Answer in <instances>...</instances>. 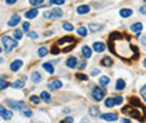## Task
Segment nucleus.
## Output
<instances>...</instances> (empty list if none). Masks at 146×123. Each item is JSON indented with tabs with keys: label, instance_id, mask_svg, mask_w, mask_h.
Instances as JSON below:
<instances>
[{
	"label": "nucleus",
	"instance_id": "obj_1",
	"mask_svg": "<svg viewBox=\"0 0 146 123\" xmlns=\"http://www.w3.org/2000/svg\"><path fill=\"white\" fill-rule=\"evenodd\" d=\"M58 45L62 48V52H69L73 46L76 45V41H74V38H72V36H65V38H62V39L58 41Z\"/></svg>",
	"mask_w": 146,
	"mask_h": 123
},
{
	"label": "nucleus",
	"instance_id": "obj_2",
	"mask_svg": "<svg viewBox=\"0 0 146 123\" xmlns=\"http://www.w3.org/2000/svg\"><path fill=\"white\" fill-rule=\"evenodd\" d=\"M1 45H3V49L6 52H10L11 49H14L17 46V41L13 39L11 36H3L1 38Z\"/></svg>",
	"mask_w": 146,
	"mask_h": 123
},
{
	"label": "nucleus",
	"instance_id": "obj_3",
	"mask_svg": "<svg viewBox=\"0 0 146 123\" xmlns=\"http://www.w3.org/2000/svg\"><path fill=\"white\" fill-rule=\"evenodd\" d=\"M91 94H93V99H96L97 102L98 101H103L104 97H106V92H104V89L101 87H94L93 91H91Z\"/></svg>",
	"mask_w": 146,
	"mask_h": 123
},
{
	"label": "nucleus",
	"instance_id": "obj_4",
	"mask_svg": "<svg viewBox=\"0 0 146 123\" xmlns=\"http://www.w3.org/2000/svg\"><path fill=\"white\" fill-rule=\"evenodd\" d=\"M6 104L7 105H11V108H14V109H17V111H25V102H23V101H13V99H7L6 101Z\"/></svg>",
	"mask_w": 146,
	"mask_h": 123
},
{
	"label": "nucleus",
	"instance_id": "obj_5",
	"mask_svg": "<svg viewBox=\"0 0 146 123\" xmlns=\"http://www.w3.org/2000/svg\"><path fill=\"white\" fill-rule=\"evenodd\" d=\"M0 115H1V119H4V120H10V119L13 118L11 111L6 109L4 106H1V108H0Z\"/></svg>",
	"mask_w": 146,
	"mask_h": 123
},
{
	"label": "nucleus",
	"instance_id": "obj_6",
	"mask_svg": "<svg viewBox=\"0 0 146 123\" xmlns=\"http://www.w3.org/2000/svg\"><path fill=\"white\" fill-rule=\"evenodd\" d=\"M129 30H131L133 34H141L142 30H143V24H142V22H135V24H132V25L129 27Z\"/></svg>",
	"mask_w": 146,
	"mask_h": 123
},
{
	"label": "nucleus",
	"instance_id": "obj_7",
	"mask_svg": "<svg viewBox=\"0 0 146 123\" xmlns=\"http://www.w3.org/2000/svg\"><path fill=\"white\" fill-rule=\"evenodd\" d=\"M21 67H23V60H20V59H16V60L11 62V64H10V70L11 71H18Z\"/></svg>",
	"mask_w": 146,
	"mask_h": 123
},
{
	"label": "nucleus",
	"instance_id": "obj_8",
	"mask_svg": "<svg viewBox=\"0 0 146 123\" xmlns=\"http://www.w3.org/2000/svg\"><path fill=\"white\" fill-rule=\"evenodd\" d=\"M101 118L107 122H115L118 119V115L117 113H104V115H101Z\"/></svg>",
	"mask_w": 146,
	"mask_h": 123
},
{
	"label": "nucleus",
	"instance_id": "obj_9",
	"mask_svg": "<svg viewBox=\"0 0 146 123\" xmlns=\"http://www.w3.org/2000/svg\"><path fill=\"white\" fill-rule=\"evenodd\" d=\"M77 59L74 57V56H70L68 60H66V66L69 67V69H74V67H77Z\"/></svg>",
	"mask_w": 146,
	"mask_h": 123
},
{
	"label": "nucleus",
	"instance_id": "obj_10",
	"mask_svg": "<svg viewBox=\"0 0 146 123\" xmlns=\"http://www.w3.org/2000/svg\"><path fill=\"white\" fill-rule=\"evenodd\" d=\"M60 87H62V81L60 80H54V81H51L48 84V89H51V91L58 89V88H60Z\"/></svg>",
	"mask_w": 146,
	"mask_h": 123
},
{
	"label": "nucleus",
	"instance_id": "obj_11",
	"mask_svg": "<svg viewBox=\"0 0 146 123\" xmlns=\"http://www.w3.org/2000/svg\"><path fill=\"white\" fill-rule=\"evenodd\" d=\"M93 49H94L96 52L101 53V52H104L106 45H104V43H101V42H94V43H93Z\"/></svg>",
	"mask_w": 146,
	"mask_h": 123
},
{
	"label": "nucleus",
	"instance_id": "obj_12",
	"mask_svg": "<svg viewBox=\"0 0 146 123\" xmlns=\"http://www.w3.org/2000/svg\"><path fill=\"white\" fill-rule=\"evenodd\" d=\"M18 22H20V16L18 14H14V16H11V18L9 20V27H16Z\"/></svg>",
	"mask_w": 146,
	"mask_h": 123
},
{
	"label": "nucleus",
	"instance_id": "obj_13",
	"mask_svg": "<svg viewBox=\"0 0 146 123\" xmlns=\"http://www.w3.org/2000/svg\"><path fill=\"white\" fill-rule=\"evenodd\" d=\"M36 16H38V10H36V9H31V10H28V11L25 13L27 20H33V18H35Z\"/></svg>",
	"mask_w": 146,
	"mask_h": 123
},
{
	"label": "nucleus",
	"instance_id": "obj_14",
	"mask_svg": "<svg viewBox=\"0 0 146 123\" xmlns=\"http://www.w3.org/2000/svg\"><path fill=\"white\" fill-rule=\"evenodd\" d=\"M98 84L101 86L103 88L108 87L110 84V77H107V76H103V77H100V81H98Z\"/></svg>",
	"mask_w": 146,
	"mask_h": 123
},
{
	"label": "nucleus",
	"instance_id": "obj_15",
	"mask_svg": "<svg viewBox=\"0 0 146 123\" xmlns=\"http://www.w3.org/2000/svg\"><path fill=\"white\" fill-rule=\"evenodd\" d=\"M89 11H90V6L83 4V6H79V7H77V13H79V14H87Z\"/></svg>",
	"mask_w": 146,
	"mask_h": 123
},
{
	"label": "nucleus",
	"instance_id": "obj_16",
	"mask_svg": "<svg viewBox=\"0 0 146 123\" xmlns=\"http://www.w3.org/2000/svg\"><path fill=\"white\" fill-rule=\"evenodd\" d=\"M39 97H41V99L44 101V102H51V95H49V92L48 91H42L41 94H39Z\"/></svg>",
	"mask_w": 146,
	"mask_h": 123
},
{
	"label": "nucleus",
	"instance_id": "obj_17",
	"mask_svg": "<svg viewBox=\"0 0 146 123\" xmlns=\"http://www.w3.org/2000/svg\"><path fill=\"white\" fill-rule=\"evenodd\" d=\"M132 13H133V11H132L131 9H122V10L119 11V16L122 18H128V17L132 16Z\"/></svg>",
	"mask_w": 146,
	"mask_h": 123
},
{
	"label": "nucleus",
	"instance_id": "obj_18",
	"mask_svg": "<svg viewBox=\"0 0 146 123\" xmlns=\"http://www.w3.org/2000/svg\"><path fill=\"white\" fill-rule=\"evenodd\" d=\"M125 87H127V84H125V81H124L122 78L117 80V84H115V89H117V91H122Z\"/></svg>",
	"mask_w": 146,
	"mask_h": 123
},
{
	"label": "nucleus",
	"instance_id": "obj_19",
	"mask_svg": "<svg viewBox=\"0 0 146 123\" xmlns=\"http://www.w3.org/2000/svg\"><path fill=\"white\" fill-rule=\"evenodd\" d=\"M82 55H83L86 59L91 57V49L89 48V46H83V48H82Z\"/></svg>",
	"mask_w": 146,
	"mask_h": 123
},
{
	"label": "nucleus",
	"instance_id": "obj_20",
	"mask_svg": "<svg viewBox=\"0 0 146 123\" xmlns=\"http://www.w3.org/2000/svg\"><path fill=\"white\" fill-rule=\"evenodd\" d=\"M42 69H44V70H46L49 74H54V73H55L54 66H52L51 63H44V64H42Z\"/></svg>",
	"mask_w": 146,
	"mask_h": 123
},
{
	"label": "nucleus",
	"instance_id": "obj_21",
	"mask_svg": "<svg viewBox=\"0 0 146 123\" xmlns=\"http://www.w3.org/2000/svg\"><path fill=\"white\" fill-rule=\"evenodd\" d=\"M41 78H42V77H41V74H39V73H38V71H33V74H31V80H33V83H39V81H41Z\"/></svg>",
	"mask_w": 146,
	"mask_h": 123
},
{
	"label": "nucleus",
	"instance_id": "obj_22",
	"mask_svg": "<svg viewBox=\"0 0 146 123\" xmlns=\"http://www.w3.org/2000/svg\"><path fill=\"white\" fill-rule=\"evenodd\" d=\"M89 113H90L93 118H97V116H100V111H98V108H94V106H91L90 109H89Z\"/></svg>",
	"mask_w": 146,
	"mask_h": 123
},
{
	"label": "nucleus",
	"instance_id": "obj_23",
	"mask_svg": "<svg viewBox=\"0 0 146 123\" xmlns=\"http://www.w3.org/2000/svg\"><path fill=\"white\" fill-rule=\"evenodd\" d=\"M101 64L106 66V67H111V66H112V59H111V57H104V59L101 60Z\"/></svg>",
	"mask_w": 146,
	"mask_h": 123
},
{
	"label": "nucleus",
	"instance_id": "obj_24",
	"mask_svg": "<svg viewBox=\"0 0 146 123\" xmlns=\"http://www.w3.org/2000/svg\"><path fill=\"white\" fill-rule=\"evenodd\" d=\"M51 13H52V18L62 17V10L60 9H54V10H51Z\"/></svg>",
	"mask_w": 146,
	"mask_h": 123
},
{
	"label": "nucleus",
	"instance_id": "obj_25",
	"mask_svg": "<svg viewBox=\"0 0 146 123\" xmlns=\"http://www.w3.org/2000/svg\"><path fill=\"white\" fill-rule=\"evenodd\" d=\"M104 104H106L107 108H114V106H115V99H114V98H107V99L104 101Z\"/></svg>",
	"mask_w": 146,
	"mask_h": 123
},
{
	"label": "nucleus",
	"instance_id": "obj_26",
	"mask_svg": "<svg viewBox=\"0 0 146 123\" xmlns=\"http://www.w3.org/2000/svg\"><path fill=\"white\" fill-rule=\"evenodd\" d=\"M48 55V49L45 48V46H41L39 49H38V56L39 57H44V56H46Z\"/></svg>",
	"mask_w": 146,
	"mask_h": 123
},
{
	"label": "nucleus",
	"instance_id": "obj_27",
	"mask_svg": "<svg viewBox=\"0 0 146 123\" xmlns=\"http://www.w3.org/2000/svg\"><path fill=\"white\" fill-rule=\"evenodd\" d=\"M77 34L80 36H86L89 34V31H87V28H84V27H80V28H77Z\"/></svg>",
	"mask_w": 146,
	"mask_h": 123
},
{
	"label": "nucleus",
	"instance_id": "obj_28",
	"mask_svg": "<svg viewBox=\"0 0 146 123\" xmlns=\"http://www.w3.org/2000/svg\"><path fill=\"white\" fill-rule=\"evenodd\" d=\"M62 27H63V30H66V31H73V25L70 22H63Z\"/></svg>",
	"mask_w": 146,
	"mask_h": 123
},
{
	"label": "nucleus",
	"instance_id": "obj_29",
	"mask_svg": "<svg viewBox=\"0 0 146 123\" xmlns=\"http://www.w3.org/2000/svg\"><path fill=\"white\" fill-rule=\"evenodd\" d=\"M11 86H13V88H24V81H16Z\"/></svg>",
	"mask_w": 146,
	"mask_h": 123
},
{
	"label": "nucleus",
	"instance_id": "obj_30",
	"mask_svg": "<svg viewBox=\"0 0 146 123\" xmlns=\"http://www.w3.org/2000/svg\"><path fill=\"white\" fill-rule=\"evenodd\" d=\"M14 38H16V39H21V38H23V31H21V30H16V31H14Z\"/></svg>",
	"mask_w": 146,
	"mask_h": 123
},
{
	"label": "nucleus",
	"instance_id": "obj_31",
	"mask_svg": "<svg viewBox=\"0 0 146 123\" xmlns=\"http://www.w3.org/2000/svg\"><path fill=\"white\" fill-rule=\"evenodd\" d=\"M90 30L91 31H100L101 30V25H98V24H90Z\"/></svg>",
	"mask_w": 146,
	"mask_h": 123
},
{
	"label": "nucleus",
	"instance_id": "obj_32",
	"mask_svg": "<svg viewBox=\"0 0 146 123\" xmlns=\"http://www.w3.org/2000/svg\"><path fill=\"white\" fill-rule=\"evenodd\" d=\"M0 83H1V86H0V89H1V91H3V89H6V88L9 87V84H7V81H6V80H4L3 77H1V81H0Z\"/></svg>",
	"mask_w": 146,
	"mask_h": 123
},
{
	"label": "nucleus",
	"instance_id": "obj_33",
	"mask_svg": "<svg viewBox=\"0 0 146 123\" xmlns=\"http://www.w3.org/2000/svg\"><path fill=\"white\" fill-rule=\"evenodd\" d=\"M114 99H115V105H121V104H122V101H124L121 95H117V97H115Z\"/></svg>",
	"mask_w": 146,
	"mask_h": 123
},
{
	"label": "nucleus",
	"instance_id": "obj_34",
	"mask_svg": "<svg viewBox=\"0 0 146 123\" xmlns=\"http://www.w3.org/2000/svg\"><path fill=\"white\" fill-rule=\"evenodd\" d=\"M42 1L44 0H30V4L31 6H39V4H42Z\"/></svg>",
	"mask_w": 146,
	"mask_h": 123
},
{
	"label": "nucleus",
	"instance_id": "obj_35",
	"mask_svg": "<svg viewBox=\"0 0 146 123\" xmlns=\"http://www.w3.org/2000/svg\"><path fill=\"white\" fill-rule=\"evenodd\" d=\"M141 97H142V98H143V99L146 101V84L142 88H141Z\"/></svg>",
	"mask_w": 146,
	"mask_h": 123
},
{
	"label": "nucleus",
	"instance_id": "obj_36",
	"mask_svg": "<svg viewBox=\"0 0 146 123\" xmlns=\"http://www.w3.org/2000/svg\"><path fill=\"white\" fill-rule=\"evenodd\" d=\"M65 3V0H49V4H63Z\"/></svg>",
	"mask_w": 146,
	"mask_h": 123
},
{
	"label": "nucleus",
	"instance_id": "obj_37",
	"mask_svg": "<svg viewBox=\"0 0 146 123\" xmlns=\"http://www.w3.org/2000/svg\"><path fill=\"white\" fill-rule=\"evenodd\" d=\"M23 30H24L25 32H28V30H30V22H28V21H25V22L23 24Z\"/></svg>",
	"mask_w": 146,
	"mask_h": 123
},
{
	"label": "nucleus",
	"instance_id": "obj_38",
	"mask_svg": "<svg viewBox=\"0 0 146 123\" xmlns=\"http://www.w3.org/2000/svg\"><path fill=\"white\" fill-rule=\"evenodd\" d=\"M73 122H74V119H73L72 116H68V118H66L65 120H62L60 123H73Z\"/></svg>",
	"mask_w": 146,
	"mask_h": 123
},
{
	"label": "nucleus",
	"instance_id": "obj_39",
	"mask_svg": "<svg viewBox=\"0 0 146 123\" xmlns=\"http://www.w3.org/2000/svg\"><path fill=\"white\" fill-rule=\"evenodd\" d=\"M86 66H87V63H86V62H80V63L77 64V67H79L80 70H83V69H86Z\"/></svg>",
	"mask_w": 146,
	"mask_h": 123
},
{
	"label": "nucleus",
	"instance_id": "obj_40",
	"mask_svg": "<svg viewBox=\"0 0 146 123\" xmlns=\"http://www.w3.org/2000/svg\"><path fill=\"white\" fill-rule=\"evenodd\" d=\"M39 98H41V97H35V95H34V97H31L30 101H31L33 104H38V102H39Z\"/></svg>",
	"mask_w": 146,
	"mask_h": 123
},
{
	"label": "nucleus",
	"instance_id": "obj_41",
	"mask_svg": "<svg viewBox=\"0 0 146 123\" xmlns=\"http://www.w3.org/2000/svg\"><path fill=\"white\" fill-rule=\"evenodd\" d=\"M27 34H28L30 38H33V39H36V38H38V34H36V32H31V31H28Z\"/></svg>",
	"mask_w": 146,
	"mask_h": 123
},
{
	"label": "nucleus",
	"instance_id": "obj_42",
	"mask_svg": "<svg viewBox=\"0 0 146 123\" xmlns=\"http://www.w3.org/2000/svg\"><path fill=\"white\" fill-rule=\"evenodd\" d=\"M77 78H79V80H84V81H86V80H87V76H84V74L79 73V74H77Z\"/></svg>",
	"mask_w": 146,
	"mask_h": 123
},
{
	"label": "nucleus",
	"instance_id": "obj_43",
	"mask_svg": "<svg viewBox=\"0 0 146 123\" xmlns=\"http://www.w3.org/2000/svg\"><path fill=\"white\" fill-rule=\"evenodd\" d=\"M24 115H25L27 118H30V116H33V112H31V111H28V109H25V111H24Z\"/></svg>",
	"mask_w": 146,
	"mask_h": 123
},
{
	"label": "nucleus",
	"instance_id": "obj_44",
	"mask_svg": "<svg viewBox=\"0 0 146 123\" xmlns=\"http://www.w3.org/2000/svg\"><path fill=\"white\" fill-rule=\"evenodd\" d=\"M44 17L45 18H52V13H51V11H45V13H44Z\"/></svg>",
	"mask_w": 146,
	"mask_h": 123
},
{
	"label": "nucleus",
	"instance_id": "obj_45",
	"mask_svg": "<svg viewBox=\"0 0 146 123\" xmlns=\"http://www.w3.org/2000/svg\"><path fill=\"white\" fill-rule=\"evenodd\" d=\"M98 74H100V70H98V69H96V70L91 71V76H93V77H96V76H98Z\"/></svg>",
	"mask_w": 146,
	"mask_h": 123
},
{
	"label": "nucleus",
	"instance_id": "obj_46",
	"mask_svg": "<svg viewBox=\"0 0 146 123\" xmlns=\"http://www.w3.org/2000/svg\"><path fill=\"white\" fill-rule=\"evenodd\" d=\"M139 11H141L142 14H146V7H145V6H142V7L139 9Z\"/></svg>",
	"mask_w": 146,
	"mask_h": 123
},
{
	"label": "nucleus",
	"instance_id": "obj_47",
	"mask_svg": "<svg viewBox=\"0 0 146 123\" xmlns=\"http://www.w3.org/2000/svg\"><path fill=\"white\" fill-rule=\"evenodd\" d=\"M141 42H142V45L146 46V36H141Z\"/></svg>",
	"mask_w": 146,
	"mask_h": 123
},
{
	"label": "nucleus",
	"instance_id": "obj_48",
	"mask_svg": "<svg viewBox=\"0 0 146 123\" xmlns=\"http://www.w3.org/2000/svg\"><path fill=\"white\" fill-rule=\"evenodd\" d=\"M16 1H17V0H6V3H7V4H14Z\"/></svg>",
	"mask_w": 146,
	"mask_h": 123
},
{
	"label": "nucleus",
	"instance_id": "obj_49",
	"mask_svg": "<svg viewBox=\"0 0 146 123\" xmlns=\"http://www.w3.org/2000/svg\"><path fill=\"white\" fill-rule=\"evenodd\" d=\"M122 123H132L131 120H128V119H122Z\"/></svg>",
	"mask_w": 146,
	"mask_h": 123
},
{
	"label": "nucleus",
	"instance_id": "obj_50",
	"mask_svg": "<svg viewBox=\"0 0 146 123\" xmlns=\"http://www.w3.org/2000/svg\"><path fill=\"white\" fill-rule=\"evenodd\" d=\"M143 66H145V67H146V59H145V60H143Z\"/></svg>",
	"mask_w": 146,
	"mask_h": 123
},
{
	"label": "nucleus",
	"instance_id": "obj_51",
	"mask_svg": "<svg viewBox=\"0 0 146 123\" xmlns=\"http://www.w3.org/2000/svg\"><path fill=\"white\" fill-rule=\"evenodd\" d=\"M143 1H145V3H146V0H143Z\"/></svg>",
	"mask_w": 146,
	"mask_h": 123
},
{
	"label": "nucleus",
	"instance_id": "obj_52",
	"mask_svg": "<svg viewBox=\"0 0 146 123\" xmlns=\"http://www.w3.org/2000/svg\"><path fill=\"white\" fill-rule=\"evenodd\" d=\"M82 123H86V122H82Z\"/></svg>",
	"mask_w": 146,
	"mask_h": 123
}]
</instances>
